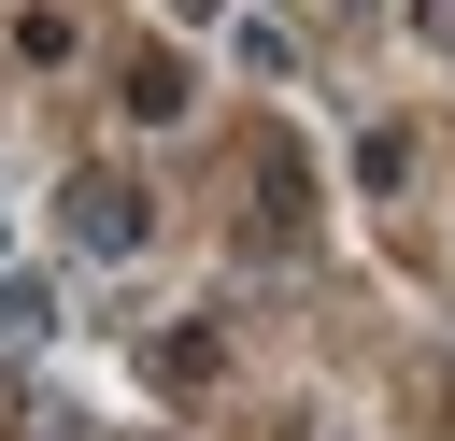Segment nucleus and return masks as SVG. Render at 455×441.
Listing matches in <instances>:
<instances>
[{"label": "nucleus", "instance_id": "f257e3e1", "mask_svg": "<svg viewBox=\"0 0 455 441\" xmlns=\"http://www.w3.org/2000/svg\"><path fill=\"white\" fill-rule=\"evenodd\" d=\"M71 213H85V256H128V242H142V228H128V199H114V185H85V199H71Z\"/></svg>", "mask_w": 455, "mask_h": 441}]
</instances>
